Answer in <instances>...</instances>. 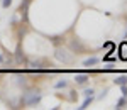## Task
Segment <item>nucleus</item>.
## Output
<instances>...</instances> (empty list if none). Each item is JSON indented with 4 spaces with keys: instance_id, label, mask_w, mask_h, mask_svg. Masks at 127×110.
<instances>
[{
    "instance_id": "8",
    "label": "nucleus",
    "mask_w": 127,
    "mask_h": 110,
    "mask_svg": "<svg viewBox=\"0 0 127 110\" xmlns=\"http://www.w3.org/2000/svg\"><path fill=\"white\" fill-rule=\"evenodd\" d=\"M92 100H93V95H90V97H87V98H85V102H83V103H81V107H78V109H80V110L87 109L88 105H90V103H92Z\"/></svg>"
},
{
    "instance_id": "14",
    "label": "nucleus",
    "mask_w": 127,
    "mask_h": 110,
    "mask_svg": "<svg viewBox=\"0 0 127 110\" xmlns=\"http://www.w3.org/2000/svg\"><path fill=\"white\" fill-rule=\"evenodd\" d=\"M93 93H95V91L92 90V88H90V90H85V97H90V95H93Z\"/></svg>"
},
{
    "instance_id": "4",
    "label": "nucleus",
    "mask_w": 127,
    "mask_h": 110,
    "mask_svg": "<svg viewBox=\"0 0 127 110\" xmlns=\"http://www.w3.org/2000/svg\"><path fill=\"white\" fill-rule=\"evenodd\" d=\"M75 81L80 83V85H83V83L88 81V75H76V76H75Z\"/></svg>"
},
{
    "instance_id": "12",
    "label": "nucleus",
    "mask_w": 127,
    "mask_h": 110,
    "mask_svg": "<svg viewBox=\"0 0 127 110\" xmlns=\"http://www.w3.org/2000/svg\"><path fill=\"white\" fill-rule=\"evenodd\" d=\"M66 85H68V83H66L64 80H63V81H58V83H56V88H58V90H59V88H66Z\"/></svg>"
},
{
    "instance_id": "7",
    "label": "nucleus",
    "mask_w": 127,
    "mask_h": 110,
    "mask_svg": "<svg viewBox=\"0 0 127 110\" xmlns=\"http://www.w3.org/2000/svg\"><path fill=\"white\" fill-rule=\"evenodd\" d=\"M15 59H17V63H22V61H26V56H24V53L20 51V48H17V53H15Z\"/></svg>"
},
{
    "instance_id": "16",
    "label": "nucleus",
    "mask_w": 127,
    "mask_h": 110,
    "mask_svg": "<svg viewBox=\"0 0 127 110\" xmlns=\"http://www.w3.org/2000/svg\"><path fill=\"white\" fill-rule=\"evenodd\" d=\"M2 63H3V56L0 54V64H2Z\"/></svg>"
},
{
    "instance_id": "5",
    "label": "nucleus",
    "mask_w": 127,
    "mask_h": 110,
    "mask_svg": "<svg viewBox=\"0 0 127 110\" xmlns=\"http://www.w3.org/2000/svg\"><path fill=\"white\" fill-rule=\"evenodd\" d=\"M98 63V58H88V59L83 61V66H95Z\"/></svg>"
},
{
    "instance_id": "9",
    "label": "nucleus",
    "mask_w": 127,
    "mask_h": 110,
    "mask_svg": "<svg viewBox=\"0 0 127 110\" xmlns=\"http://www.w3.org/2000/svg\"><path fill=\"white\" fill-rule=\"evenodd\" d=\"M120 51H122L120 58H122V59H127V42H124V44L120 46Z\"/></svg>"
},
{
    "instance_id": "10",
    "label": "nucleus",
    "mask_w": 127,
    "mask_h": 110,
    "mask_svg": "<svg viewBox=\"0 0 127 110\" xmlns=\"http://www.w3.org/2000/svg\"><path fill=\"white\" fill-rule=\"evenodd\" d=\"M29 66L32 70H39L41 68V61H29Z\"/></svg>"
},
{
    "instance_id": "3",
    "label": "nucleus",
    "mask_w": 127,
    "mask_h": 110,
    "mask_svg": "<svg viewBox=\"0 0 127 110\" xmlns=\"http://www.w3.org/2000/svg\"><path fill=\"white\" fill-rule=\"evenodd\" d=\"M29 3H31V0H22V2H20L19 12L22 14V19L24 20H27V9H29Z\"/></svg>"
},
{
    "instance_id": "15",
    "label": "nucleus",
    "mask_w": 127,
    "mask_h": 110,
    "mask_svg": "<svg viewBox=\"0 0 127 110\" xmlns=\"http://www.w3.org/2000/svg\"><path fill=\"white\" fill-rule=\"evenodd\" d=\"M122 95H124V97H127V88H126V85H122Z\"/></svg>"
},
{
    "instance_id": "1",
    "label": "nucleus",
    "mask_w": 127,
    "mask_h": 110,
    "mask_svg": "<svg viewBox=\"0 0 127 110\" xmlns=\"http://www.w3.org/2000/svg\"><path fill=\"white\" fill-rule=\"evenodd\" d=\"M41 98H42V95H41L39 91H26L24 95H22V105H27V107H34V105H37L41 102Z\"/></svg>"
},
{
    "instance_id": "11",
    "label": "nucleus",
    "mask_w": 127,
    "mask_h": 110,
    "mask_svg": "<svg viewBox=\"0 0 127 110\" xmlns=\"http://www.w3.org/2000/svg\"><path fill=\"white\" fill-rule=\"evenodd\" d=\"M126 103H127V97H122V98L117 102V109H122V107H124Z\"/></svg>"
},
{
    "instance_id": "6",
    "label": "nucleus",
    "mask_w": 127,
    "mask_h": 110,
    "mask_svg": "<svg viewBox=\"0 0 127 110\" xmlns=\"http://www.w3.org/2000/svg\"><path fill=\"white\" fill-rule=\"evenodd\" d=\"M114 83H115V85H119V86L127 85V76H117V78L114 80Z\"/></svg>"
},
{
    "instance_id": "13",
    "label": "nucleus",
    "mask_w": 127,
    "mask_h": 110,
    "mask_svg": "<svg viewBox=\"0 0 127 110\" xmlns=\"http://www.w3.org/2000/svg\"><path fill=\"white\" fill-rule=\"evenodd\" d=\"M10 3H12V0H2V7H3V9H9Z\"/></svg>"
},
{
    "instance_id": "2",
    "label": "nucleus",
    "mask_w": 127,
    "mask_h": 110,
    "mask_svg": "<svg viewBox=\"0 0 127 110\" xmlns=\"http://www.w3.org/2000/svg\"><path fill=\"white\" fill-rule=\"evenodd\" d=\"M56 59H59L61 63H66V64H69V63H73V59H75V56L69 53V51H66L64 48H56Z\"/></svg>"
}]
</instances>
